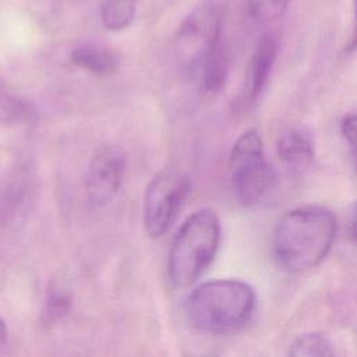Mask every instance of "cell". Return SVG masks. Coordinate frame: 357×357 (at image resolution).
<instances>
[{
  "label": "cell",
  "mask_w": 357,
  "mask_h": 357,
  "mask_svg": "<svg viewBox=\"0 0 357 357\" xmlns=\"http://www.w3.org/2000/svg\"><path fill=\"white\" fill-rule=\"evenodd\" d=\"M336 236V218L325 206L305 205L286 212L272 237L278 264L289 272L317 266L331 251Z\"/></svg>",
  "instance_id": "cell-1"
},
{
  "label": "cell",
  "mask_w": 357,
  "mask_h": 357,
  "mask_svg": "<svg viewBox=\"0 0 357 357\" xmlns=\"http://www.w3.org/2000/svg\"><path fill=\"white\" fill-rule=\"evenodd\" d=\"M255 301V291L248 283L238 279H215L191 290L185 300V312L197 329L226 335L248 322Z\"/></svg>",
  "instance_id": "cell-2"
},
{
  "label": "cell",
  "mask_w": 357,
  "mask_h": 357,
  "mask_svg": "<svg viewBox=\"0 0 357 357\" xmlns=\"http://www.w3.org/2000/svg\"><path fill=\"white\" fill-rule=\"evenodd\" d=\"M220 241L219 218L212 209L191 213L177 230L167 258V276L173 287L187 289L213 261Z\"/></svg>",
  "instance_id": "cell-3"
},
{
  "label": "cell",
  "mask_w": 357,
  "mask_h": 357,
  "mask_svg": "<svg viewBox=\"0 0 357 357\" xmlns=\"http://www.w3.org/2000/svg\"><path fill=\"white\" fill-rule=\"evenodd\" d=\"M229 173L237 199L245 205L261 202L275 184V172L264 155L262 138L257 130L244 131L229 156Z\"/></svg>",
  "instance_id": "cell-4"
},
{
  "label": "cell",
  "mask_w": 357,
  "mask_h": 357,
  "mask_svg": "<svg viewBox=\"0 0 357 357\" xmlns=\"http://www.w3.org/2000/svg\"><path fill=\"white\" fill-rule=\"evenodd\" d=\"M223 10L216 1H206L187 17L177 38V52L188 74H199L213 53L222 47Z\"/></svg>",
  "instance_id": "cell-5"
},
{
  "label": "cell",
  "mask_w": 357,
  "mask_h": 357,
  "mask_svg": "<svg viewBox=\"0 0 357 357\" xmlns=\"http://www.w3.org/2000/svg\"><path fill=\"white\" fill-rule=\"evenodd\" d=\"M191 184L178 170H160L148 184L144 195V227L149 237L166 234L180 213Z\"/></svg>",
  "instance_id": "cell-6"
},
{
  "label": "cell",
  "mask_w": 357,
  "mask_h": 357,
  "mask_svg": "<svg viewBox=\"0 0 357 357\" xmlns=\"http://www.w3.org/2000/svg\"><path fill=\"white\" fill-rule=\"evenodd\" d=\"M124 172V159L110 145L99 146L88 165L85 190L88 199L95 206L109 204L117 194Z\"/></svg>",
  "instance_id": "cell-7"
},
{
  "label": "cell",
  "mask_w": 357,
  "mask_h": 357,
  "mask_svg": "<svg viewBox=\"0 0 357 357\" xmlns=\"http://www.w3.org/2000/svg\"><path fill=\"white\" fill-rule=\"evenodd\" d=\"M278 53V42L272 35H262L254 49L243 89L244 103H254L264 92Z\"/></svg>",
  "instance_id": "cell-8"
},
{
  "label": "cell",
  "mask_w": 357,
  "mask_h": 357,
  "mask_svg": "<svg viewBox=\"0 0 357 357\" xmlns=\"http://www.w3.org/2000/svg\"><path fill=\"white\" fill-rule=\"evenodd\" d=\"M314 138L304 127L286 131L278 141V156L293 174L304 173L314 160Z\"/></svg>",
  "instance_id": "cell-9"
},
{
  "label": "cell",
  "mask_w": 357,
  "mask_h": 357,
  "mask_svg": "<svg viewBox=\"0 0 357 357\" xmlns=\"http://www.w3.org/2000/svg\"><path fill=\"white\" fill-rule=\"evenodd\" d=\"M71 60L75 66L95 75H110L119 67L117 56L102 46L84 45L71 53Z\"/></svg>",
  "instance_id": "cell-10"
},
{
  "label": "cell",
  "mask_w": 357,
  "mask_h": 357,
  "mask_svg": "<svg viewBox=\"0 0 357 357\" xmlns=\"http://www.w3.org/2000/svg\"><path fill=\"white\" fill-rule=\"evenodd\" d=\"M335 353L331 339L315 332L297 336L289 346V354L296 357H325L333 356Z\"/></svg>",
  "instance_id": "cell-11"
},
{
  "label": "cell",
  "mask_w": 357,
  "mask_h": 357,
  "mask_svg": "<svg viewBox=\"0 0 357 357\" xmlns=\"http://www.w3.org/2000/svg\"><path fill=\"white\" fill-rule=\"evenodd\" d=\"M137 0H105L100 15L103 25L112 31L127 28L135 17Z\"/></svg>",
  "instance_id": "cell-12"
},
{
  "label": "cell",
  "mask_w": 357,
  "mask_h": 357,
  "mask_svg": "<svg viewBox=\"0 0 357 357\" xmlns=\"http://www.w3.org/2000/svg\"><path fill=\"white\" fill-rule=\"evenodd\" d=\"M71 307V294L61 286H52L47 293L43 319L50 324L68 314Z\"/></svg>",
  "instance_id": "cell-13"
},
{
  "label": "cell",
  "mask_w": 357,
  "mask_h": 357,
  "mask_svg": "<svg viewBox=\"0 0 357 357\" xmlns=\"http://www.w3.org/2000/svg\"><path fill=\"white\" fill-rule=\"evenodd\" d=\"M289 0H250L248 10L254 20L259 22L279 18L287 8Z\"/></svg>",
  "instance_id": "cell-14"
},
{
  "label": "cell",
  "mask_w": 357,
  "mask_h": 357,
  "mask_svg": "<svg viewBox=\"0 0 357 357\" xmlns=\"http://www.w3.org/2000/svg\"><path fill=\"white\" fill-rule=\"evenodd\" d=\"M342 134L354 151H357V114H349L343 119Z\"/></svg>",
  "instance_id": "cell-15"
},
{
  "label": "cell",
  "mask_w": 357,
  "mask_h": 357,
  "mask_svg": "<svg viewBox=\"0 0 357 357\" xmlns=\"http://www.w3.org/2000/svg\"><path fill=\"white\" fill-rule=\"evenodd\" d=\"M7 333H8V331H7V325H6L4 319L0 317V344L6 342V339H7Z\"/></svg>",
  "instance_id": "cell-16"
},
{
  "label": "cell",
  "mask_w": 357,
  "mask_h": 357,
  "mask_svg": "<svg viewBox=\"0 0 357 357\" xmlns=\"http://www.w3.org/2000/svg\"><path fill=\"white\" fill-rule=\"evenodd\" d=\"M350 236L357 243V213L353 216V219L350 222Z\"/></svg>",
  "instance_id": "cell-17"
},
{
  "label": "cell",
  "mask_w": 357,
  "mask_h": 357,
  "mask_svg": "<svg viewBox=\"0 0 357 357\" xmlns=\"http://www.w3.org/2000/svg\"><path fill=\"white\" fill-rule=\"evenodd\" d=\"M356 21H357V0H356ZM350 47H351V49L357 47V25H356V33H354V36H353V40H351V43H350Z\"/></svg>",
  "instance_id": "cell-18"
},
{
  "label": "cell",
  "mask_w": 357,
  "mask_h": 357,
  "mask_svg": "<svg viewBox=\"0 0 357 357\" xmlns=\"http://www.w3.org/2000/svg\"><path fill=\"white\" fill-rule=\"evenodd\" d=\"M356 153H357V151H356Z\"/></svg>",
  "instance_id": "cell-19"
}]
</instances>
